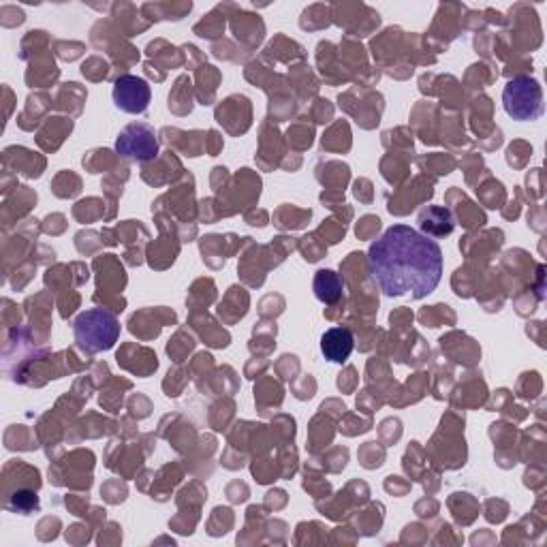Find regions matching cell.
Instances as JSON below:
<instances>
[{
	"instance_id": "cell-1",
	"label": "cell",
	"mask_w": 547,
	"mask_h": 547,
	"mask_svg": "<svg viewBox=\"0 0 547 547\" xmlns=\"http://www.w3.org/2000/svg\"><path fill=\"white\" fill-rule=\"evenodd\" d=\"M368 265L372 278L389 298L411 295L413 300H421L441 283L443 250L417 229L394 225L370 244Z\"/></svg>"
},
{
	"instance_id": "cell-2",
	"label": "cell",
	"mask_w": 547,
	"mask_h": 547,
	"mask_svg": "<svg viewBox=\"0 0 547 547\" xmlns=\"http://www.w3.org/2000/svg\"><path fill=\"white\" fill-rule=\"evenodd\" d=\"M75 342L88 353H103L112 349L120 338V321L105 308H90L73 321Z\"/></svg>"
},
{
	"instance_id": "cell-3",
	"label": "cell",
	"mask_w": 547,
	"mask_h": 547,
	"mask_svg": "<svg viewBox=\"0 0 547 547\" xmlns=\"http://www.w3.org/2000/svg\"><path fill=\"white\" fill-rule=\"evenodd\" d=\"M503 107L513 120H539L543 114V90L533 77H513L503 90Z\"/></svg>"
},
{
	"instance_id": "cell-4",
	"label": "cell",
	"mask_w": 547,
	"mask_h": 547,
	"mask_svg": "<svg viewBox=\"0 0 547 547\" xmlns=\"http://www.w3.org/2000/svg\"><path fill=\"white\" fill-rule=\"evenodd\" d=\"M112 95H114L116 107L122 109L124 114L139 116L148 109L150 99H152V90H150V84L144 80V77L122 75L114 82Z\"/></svg>"
},
{
	"instance_id": "cell-5",
	"label": "cell",
	"mask_w": 547,
	"mask_h": 547,
	"mask_svg": "<svg viewBox=\"0 0 547 547\" xmlns=\"http://www.w3.org/2000/svg\"><path fill=\"white\" fill-rule=\"evenodd\" d=\"M116 150L129 161H148L159 152V144L148 124H131L118 135Z\"/></svg>"
},
{
	"instance_id": "cell-6",
	"label": "cell",
	"mask_w": 547,
	"mask_h": 547,
	"mask_svg": "<svg viewBox=\"0 0 547 547\" xmlns=\"http://www.w3.org/2000/svg\"><path fill=\"white\" fill-rule=\"evenodd\" d=\"M355 349V338L347 327H332L321 338V353L332 364H345Z\"/></svg>"
},
{
	"instance_id": "cell-7",
	"label": "cell",
	"mask_w": 547,
	"mask_h": 547,
	"mask_svg": "<svg viewBox=\"0 0 547 547\" xmlns=\"http://www.w3.org/2000/svg\"><path fill=\"white\" fill-rule=\"evenodd\" d=\"M312 287H315L317 300L327 306L336 304L342 298V289H345L340 274H336L334 270H319L315 276V285Z\"/></svg>"
}]
</instances>
